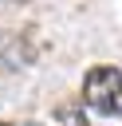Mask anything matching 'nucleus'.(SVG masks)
<instances>
[{"label":"nucleus","mask_w":122,"mask_h":126,"mask_svg":"<svg viewBox=\"0 0 122 126\" xmlns=\"http://www.w3.org/2000/svg\"><path fill=\"white\" fill-rule=\"evenodd\" d=\"M83 102L98 114H122V75L114 67H91L83 79Z\"/></svg>","instance_id":"obj_1"},{"label":"nucleus","mask_w":122,"mask_h":126,"mask_svg":"<svg viewBox=\"0 0 122 126\" xmlns=\"http://www.w3.org/2000/svg\"><path fill=\"white\" fill-rule=\"evenodd\" d=\"M0 51L8 55V63L28 67V63H35V59H39L43 43H39L35 28H24V32H4V35H0Z\"/></svg>","instance_id":"obj_2"},{"label":"nucleus","mask_w":122,"mask_h":126,"mask_svg":"<svg viewBox=\"0 0 122 126\" xmlns=\"http://www.w3.org/2000/svg\"><path fill=\"white\" fill-rule=\"evenodd\" d=\"M55 126H91V122L79 102H63V106H55Z\"/></svg>","instance_id":"obj_3"},{"label":"nucleus","mask_w":122,"mask_h":126,"mask_svg":"<svg viewBox=\"0 0 122 126\" xmlns=\"http://www.w3.org/2000/svg\"><path fill=\"white\" fill-rule=\"evenodd\" d=\"M0 126H8V122H0Z\"/></svg>","instance_id":"obj_4"}]
</instances>
